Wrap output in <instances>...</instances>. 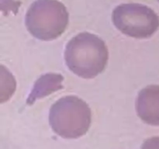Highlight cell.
Returning <instances> with one entry per match:
<instances>
[{"mask_svg":"<svg viewBox=\"0 0 159 149\" xmlns=\"http://www.w3.org/2000/svg\"><path fill=\"white\" fill-rule=\"evenodd\" d=\"M109 58L105 42L95 34L84 32L73 37L66 45V65L75 74L93 79L106 68Z\"/></svg>","mask_w":159,"mask_h":149,"instance_id":"6da1fadb","label":"cell"},{"mask_svg":"<svg viewBox=\"0 0 159 149\" xmlns=\"http://www.w3.org/2000/svg\"><path fill=\"white\" fill-rule=\"evenodd\" d=\"M91 121L89 106L78 96L61 98L50 110V125L57 135L63 138L75 139L85 135L89 129Z\"/></svg>","mask_w":159,"mask_h":149,"instance_id":"7a4b0ae2","label":"cell"},{"mask_svg":"<svg viewBox=\"0 0 159 149\" xmlns=\"http://www.w3.org/2000/svg\"><path fill=\"white\" fill-rule=\"evenodd\" d=\"M68 23V12L57 0H37L26 15L28 31L41 40H52L61 35Z\"/></svg>","mask_w":159,"mask_h":149,"instance_id":"3957f363","label":"cell"},{"mask_svg":"<svg viewBox=\"0 0 159 149\" xmlns=\"http://www.w3.org/2000/svg\"><path fill=\"white\" fill-rule=\"evenodd\" d=\"M113 22L122 34L138 39L149 38L159 27V17L155 11L137 3L118 6L113 10Z\"/></svg>","mask_w":159,"mask_h":149,"instance_id":"277c9868","label":"cell"},{"mask_svg":"<svg viewBox=\"0 0 159 149\" xmlns=\"http://www.w3.org/2000/svg\"><path fill=\"white\" fill-rule=\"evenodd\" d=\"M136 110L145 124L159 126V85H148L139 92Z\"/></svg>","mask_w":159,"mask_h":149,"instance_id":"5b68a950","label":"cell"},{"mask_svg":"<svg viewBox=\"0 0 159 149\" xmlns=\"http://www.w3.org/2000/svg\"><path fill=\"white\" fill-rule=\"evenodd\" d=\"M63 76L60 74L48 73L42 74L36 81L33 90L28 96L26 101L27 104L32 105L37 99L45 97L54 92L61 89L63 88Z\"/></svg>","mask_w":159,"mask_h":149,"instance_id":"8992f818","label":"cell"},{"mask_svg":"<svg viewBox=\"0 0 159 149\" xmlns=\"http://www.w3.org/2000/svg\"><path fill=\"white\" fill-rule=\"evenodd\" d=\"M141 149H159V136L152 137L144 141Z\"/></svg>","mask_w":159,"mask_h":149,"instance_id":"52a82bcc","label":"cell"}]
</instances>
